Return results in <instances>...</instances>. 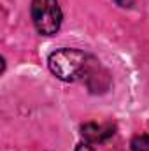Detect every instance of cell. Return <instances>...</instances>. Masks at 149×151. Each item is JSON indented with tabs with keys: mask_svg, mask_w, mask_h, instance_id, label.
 Listing matches in <instances>:
<instances>
[{
	"mask_svg": "<svg viewBox=\"0 0 149 151\" xmlns=\"http://www.w3.org/2000/svg\"><path fill=\"white\" fill-rule=\"evenodd\" d=\"M47 63H49V70L58 79L72 83L77 79H86L91 69L93 58L81 49L67 47V49H58L51 53Z\"/></svg>",
	"mask_w": 149,
	"mask_h": 151,
	"instance_id": "1",
	"label": "cell"
},
{
	"mask_svg": "<svg viewBox=\"0 0 149 151\" xmlns=\"http://www.w3.org/2000/svg\"><path fill=\"white\" fill-rule=\"evenodd\" d=\"M74 151H93V148H91L90 144H79Z\"/></svg>",
	"mask_w": 149,
	"mask_h": 151,
	"instance_id": "6",
	"label": "cell"
},
{
	"mask_svg": "<svg viewBox=\"0 0 149 151\" xmlns=\"http://www.w3.org/2000/svg\"><path fill=\"white\" fill-rule=\"evenodd\" d=\"M133 151H149V135L142 134V135H135L130 142Z\"/></svg>",
	"mask_w": 149,
	"mask_h": 151,
	"instance_id": "4",
	"label": "cell"
},
{
	"mask_svg": "<svg viewBox=\"0 0 149 151\" xmlns=\"http://www.w3.org/2000/svg\"><path fill=\"white\" fill-rule=\"evenodd\" d=\"M114 2H116V4H117L119 7H125V9H126V7H132V5H133V0H114Z\"/></svg>",
	"mask_w": 149,
	"mask_h": 151,
	"instance_id": "5",
	"label": "cell"
},
{
	"mask_svg": "<svg viewBox=\"0 0 149 151\" xmlns=\"http://www.w3.org/2000/svg\"><path fill=\"white\" fill-rule=\"evenodd\" d=\"M81 134L82 137L90 142V144H97V142H104L109 137L114 135V127L112 125H98V123H86L81 127Z\"/></svg>",
	"mask_w": 149,
	"mask_h": 151,
	"instance_id": "3",
	"label": "cell"
},
{
	"mask_svg": "<svg viewBox=\"0 0 149 151\" xmlns=\"http://www.w3.org/2000/svg\"><path fill=\"white\" fill-rule=\"evenodd\" d=\"M32 21L39 34L54 35L62 27V9L58 0H32Z\"/></svg>",
	"mask_w": 149,
	"mask_h": 151,
	"instance_id": "2",
	"label": "cell"
}]
</instances>
